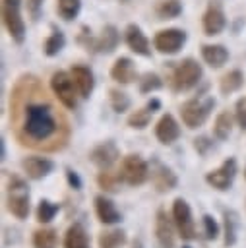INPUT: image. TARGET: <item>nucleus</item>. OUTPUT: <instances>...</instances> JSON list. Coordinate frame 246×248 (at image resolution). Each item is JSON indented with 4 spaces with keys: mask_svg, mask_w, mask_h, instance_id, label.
Returning a JSON list of instances; mask_svg holds the SVG:
<instances>
[{
    "mask_svg": "<svg viewBox=\"0 0 246 248\" xmlns=\"http://www.w3.org/2000/svg\"><path fill=\"white\" fill-rule=\"evenodd\" d=\"M50 89H52L56 101H60L66 108H76L77 107V97L76 95H79V93H77V87H76L70 74H66L62 70L54 72L52 78H50Z\"/></svg>",
    "mask_w": 246,
    "mask_h": 248,
    "instance_id": "obj_6",
    "label": "nucleus"
},
{
    "mask_svg": "<svg viewBox=\"0 0 246 248\" xmlns=\"http://www.w3.org/2000/svg\"><path fill=\"white\" fill-rule=\"evenodd\" d=\"M58 211H60V205L58 203H54L50 200H41L39 205H37V221L43 223V225H46V223H50L56 217Z\"/></svg>",
    "mask_w": 246,
    "mask_h": 248,
    "instance_id": "obj_30",
    "label": "nucleus"
},
{
    "mask_svg": "<svg viewBox=\"0 0 246 248\" xmlns=\"http://www.w3.org/2000/svg\"><path fill=\"white\" fill-rule=\"evenodd\" d=\"M64 248H89V236L81 223H72L64 234Z\"/></svg>",
    "mask_w": 246,
    "mask_h": 248,
    "instance_id": "obj_22",
    "label": "nucleus"
},
{
    "mask_svg": "<svg viewBox=\"0 0 246 248\" xmlns=\"http://www.w3.org/2000/svg\"><path fill=\"white\" fill-rule=\"evenodd\" d=\"M153 112H155V110H153L149 105H145V107L134 110V112L128 116V126H130V128H136V130H143V128L151 122Z\"/></svg>",
    "mask_w": 246,
    "mask_h": 248,
    "instance_id": "obj_29",
    "label": "nucleus"
},
{
    "mask_svg": "<svg viewBox=\"0 0 246 248\" xmlns=\"http://www.w3.org/2000/svg\"><path fill=\"white\" fill-rule=\"evenodd\" d=\"M64 43H66L64 33L58 31V29H54V31L50 33V37L45 41V54H46V56H56V54L64 48Z\"/></svg>",
    "mask_w": 246,
    "mask_h": 248,
    "instance_id": "obj_33",
    "label": "nucleus"
},
{
    "mask_svg": "<svg viewBox=\"0 0 246 248\" xmlns=\"http://www.w3.org/2000/svg\"><path fill=\"white\" fill-rule=\"evenodd\" d=\"M118 157H120V151H118V147H116V143L114 141H103V143H99V145H95L93 149H91V153H89V159H91V163L99 169V170H108V169H112V165L118 161Z\"/></svg>",
    "mask_w": 246,
    "mask_h": 248,
    "instance_id": "obj_12",
    "label": "nucleus"
},
{
    "mask_svg": "<svg viewBox=\"0 0 246 248\" xmlns=\"http://www.w3.org/2000/svg\"><path fill=\"white\" fill-rule=\"evenodd\" d=\"M6 203H8V211L15 219H27V215L31 211V205H29V186L17 174H10L8 176Z\"/></svg>",
    "mask_w": 246,
    "mask_h": 248,
    "instance_id": "obj_2",
    "label": "nucleus"
},
{
    "mask_svg": "<svg viewBox=\"0 0 246 248\" xmlns=\"http://www.w3.org/2000/svg\"><path fill=\"white\" fill-rule=\"evenodd\" d=\"M182 12V6L178 0H161L155 8V14L159 16V19H172Z\"/></svg>",
    "mask_w": 246,
    "mask_h": 248,
    "instance_id": "obj_31",
    "label": "nucleus"
},
{
    "mask_svg": "<svg viewBox=\"0 0 246 248\" xmlns=\"http://www.w3.org/2000/svg\"><path fill=\"white\" fill-rule=\"evenodd\" d=\"M21 169L27 174V178L41 180L54 170V161H50L46 157H25L21 161Z\"/></svg>",
    "mask_w": 246,
    "mask_h": 248,
    "instance_id": "obj_13",
    "label": "nucleus"
},
{
    "mask_svg": "<svg viewBox=\"0 0 246 248\" xmlns=\"http://www.w3.org/2000/svg\"><path fill=\"white\" fill-rule=\"evenodd\" d=\"M244 178H246V169H244Z\"/></svg>",
    "mask_w": 246,
    "mask_h": 248,
    "instance_id": "obj_44",
    "label": "nucleus"
},
{
    "mask_svg": "<svg viewBox=\"0 0 246 248\" xmlns=\"http://www.w3.org/2000/svg\"><path fill=\"white\" fill-rule=\"evenodd\" d=\"M234 118L238 122V126L242 130H246V97L238 99L236 101V107H234Z\"/></svg>",
    "mask_w": 246,
    "mask_h": 248,
    "instance_id": "obj_39",
    "label": "nucleus"
},
{
    "mask_svg": "<svg viewBox=\"0 0 246 248\" xmlns=\"http://www.w3.org/2000/svg\"><path fill=\"white\" fill-rule=\"evenodd\" d=\"M108 99H110V107L114 108V112H126L130 108V97L124 91L110 89L108 91Z\"/></svg>",
    "mask_w": 246,
    "mask_h": 248,
    "instance_id": "obj_35",
    "label": "nucleus"
},
{
    "mask_svg": "<svg viewBox=\"0 0 246 248\" xmlns=\"http://www.w3.org/2000/svg\"><path fill=\"white\" fill-rule=\"evenodd\" d=\"M120 178L128 186H141L149 178V163L143 161L139 155H126L120 163L118 170Z\"/></svg>",
    "mask_w": 246,
    "mask_h": 248,
    "instance_id": "obj_5",
    "label": "nucleus"
},
{
    "mask_svg": "<svg viewBox=\"0 0 246 248\" xmlns=\"http://www.w3.org/2000/svg\"><path fill=\"white\" fill-rule=\"evenodd\" d=\"M203 229H205V236L209 238V240H215L217 236H219V225L215 223V219L209 215V213H205L203 217Z\"/></svg>",
    "mask_w": 246,
    "mask_h": 248,
    "instance_id": "obj_37",
    "label": "nucleus"
},
{
    "mask_svg": "<svg viewBox=\"0 0 246 248\" xmlns=\"http://www.w3.org/2000/svg\"><path fill=\"white\" fill-rule=\"evenodd\" d=\"M231 132H232V114H231L229 110H223V112H219L217 118H215L213 134H215L217 140L223 141V140H227V138L231 136Z\"/></svg>",
    "mask_w": 246,
    "mask_h": 248,
    "instance_id": "obj_28",
    "label": "nucleus"
},
{
    "mask_svg": "<svg viewBox=\"0 0 246 248\" xmlns=\"http://www.w3.org/2000/svg\"><path fill=\"white\" fill-rule=\"evenodd\" d=\"M174 221L170 223V219L167 217L165 209H157L155 215V236L161 248H174V229H172Z\"/></svg>",
    "mask_w": 246,
    "mask_h": 248,
    "instance_id": "obj_15",
    "label": "nucleus"
},
{
    "mask_svg": "<svg viewBox=\"0 0 246 248\" xmlns=\"http://www.w3.org/2000/svg\"><path fill=\"white\" fill-rule=\"evenodd\" d=\"M172 221L182 236V240H194L196 238V225L192 217V209L184 198H174L172 202Z\"/></svg>",
    "mask_w": 246,
    "mask_h": 248,
    "instance_id": "obj_7",
    "label": "nucleus"
},
{
    "mask_svg": "<svg viewBox=\"0 0 246 248\" xmlns=\"http://www.w3.org/2000/svg\"><path fill=\"white\" fill-rule=\"evenodd\" d=\"M194 149L198 151V155L205 157V155L213 149V141H211L209 138H205V136H200V138L194 140Z\"/></svg>",
    "mask_w": 246,
    "mask_h": 248,
    "instance_id": "obj_38",
    "label": "nucleus"
},
{
    "mask_svg": "<svg viewBox=\"0 0 246 248\" xmlns=\"http://www.w3.org/2000/svg\"><path fill=\"white\" fill-rule=\"evenodd\" d=\"M27 4H29V10H31V16H33V17H37V16H39V10H41L43 0H27Z\"/></svg>",
    "mask_w": 246,
    "mask_h": 248,
    "instance_id": "obj_41",
    "label": "nucleus"
},
{
    "mask_svg": "<svg viewBox=\"0 0 246 248\" xmlns=\"http://www.w3.org/2000/svg\"><path fill=\"white\" fill-rule=\"evenodd\" d=\"M79 8H81L79 0H58V4H56V10H58L60 17L66 19V21L74 19L79 14Z\"/></svg>",
    "mask_w": 246,
    "mask_h": 248,
    "instance_id": "obj_34",
    "label": "nucleus"
},
{
    "mask_svg": "<svg viewBox=\"0 0 246 248\" xmlns=\"http://www.w3.org/2000/svg\"><path fill=\"white\" fill-rule=\"evenodd\" d=\"M0 155H2L0 159H6V143H4V140L0 141Z\"/></svg>",
    "mask_w": 246,
    "mask_h": 248,
    "instance_id": "obj_42",
    "label": "nucleus"
},
{
    "mask_svg": "<svg viewBox=\"0 0 246 248\" xmlns=\"http://www.w3.org/2000/svg\"><path fill=\"white\" fill-rule=\"evenodd\" d=\"M155 138L163 145H170L180 138V126L172 114H163L155 126Z\"/></svg>",
    "mask_w": 246,
    "mask_h": 248,
    "instance_id": "obj_14",
    "label": "nucleus"
},
{
    "mask_svg": "<svg viewBox=\"0 0 246 248\" xmlns=\"http://www.w3.org/2000/svg\"><path fill=\"white\" fill-rule=\"evenodd\" d=\"M149 178H151V184L155 186L157 192H169V190L176 188V184H178V178L172 172V169L167 167L165 163H161L159 159L151 161V165H149Z\"/></svg>",
    "mask_w": 246,
    "mask_h": 248,
    "instance_id": "obj_10",
    "label": "nucleus"
},
{
    "mask_svg": "<svg viewBox=\"0 0 246 248\" xmlns=\"http://www.w3.org/2000/svg\"><path fill=\"white\" fill-rule=\"evenodd\" d=\"M120 182H122L120 174H118V172H112L110 169H108V170H101V172L97 174V184H99L105 192H116Z\"/></svg>",
    "mask_w": 246,
    "mask_h": 248,
    "instance_id": "obj_32",
    "label": "nucleus"
},
{
    "mask_svg": "<svg viewBox=\"0 0 246 248\" xmlns=\"http://www.w3.org/2000/svg\"><path fill=\"white\" fill-rule=\"evenodd\" d=\"M132 248H141V240L138 238V240H134V244H132Z\"/></svg>",
    "mask_w": 246,
    "mask_h": 248,
    "instance_id": "obj_43",
    "label": "nucleus"
},
{
    "mask_svg": "<svg viewBox=\"0 0 246 248\" xmlns=\"http://www.w3.org/2000/svg\"><path fill=\"white\" fill-rule=\"evenodd\" d=\"M10 120L21 145L41 151H58L68 143V118L35 76H21L14 85Z\"/></svg>",
    "mask_w": 246,
    "mask_h": 248,
    "instance_id": "obj_1",
    "label": "nucleus"
},
{
    "mask_svg": "<svg viewBox=\"0 0 246 248\" xmlns=\"http://www.w3.org/2000/svg\"><path fill=\"white\" fill-rule=\"evenodd\" d=\"M70 76H72V79H74V83H76V87H77L79 97L87 99V97L93 93V87H95V79H93L91 70L85 68V66H72Z\"/></svg>",
    "mask_w": 246,
    "mask_h": 248,
    "instance_id": "obj_18",
    "label": "nucleus"
},
{
    "mask_svg": "<svg viewBox=\"0 0 246 248\" xmlns=\"http://www.w3.org/2000/svg\"><path fill=\"white\" fill-rule=\"evenodd\" d=\"M19 2L21 0H2V21L10 33V37L21 45L25 39V25L19 14Z\"/></svg>",
    "mask_w": 246,
    "mask_h": 248,
    "instance_id": "obj_8",
    "label": "nucleus"
},
{
    "mask_svg": "<svg viewBox=\"0 0 246 248\" xmlns=\"http://www.w3.org/2000/svg\"><path fill=\"white\" fill-rule=\"evenodd\" d=\"M227 25V19H225V14L221 10L219 4H209L205 14H203V31L205 35L213 37V35H219Z\"/></svg>",
    "mask_w": 246,
    "mask_h": 248,
    "instance_id": "obj_17",
    "label": "nucleus"
},
{
    "mask_svg": "<svg viewBox=\"0 0 246 248\" xmlns=\"http://www.w3.org/2000/svg\"><path fill=\"white\" fill-rule=\"evenodd\" d=\"M201 76H203L201 66L194 58H186L174 66L170 74V87L174 91H188L200 83Z\"/></svg>",
    "mask_w": 246,
    "mask_h": 248,
    "instance_id": "obj_4",
    "label": "nucleus"
},
{
    "mask_svg": "<svg viewBox=\"0 0 246 248\" xmlns=\"http://www.w3.org/2000/svg\"><path fill=\"white\" fill-rule=\"evenodd\" d=\"M126 45L130 46V50H134L139 56H149L151 48H149V41L147 37L141 33V29L134 23H130L126 27Z\"/></svg>",
    "mask_w": 246,
    "mask_h": 248,
    "instance_id": "obj_19",
    "label": "nucleus"
},
{
    "mask_svg": "<svg viewBox=\"0 0 246 248\" xmlns=\"http://www.w3.org/2000/svg\"><path fill=\"white\" fill-rule=\"evenodd\" d=\"M58 244V232L50 227L37 229L33 232V248H56Z\"/></svg>",
    "mask_w": 246,
    "mask_h": 248,
    "instance_id": "obj_25",
    "label": "nucleus"
},
{
    "mask_svg": "<svg viewBox=\"0 0 246 248\" xmlns=\"http://www.w3.org/2000/svg\"><path fill=\"white\" fill-rule=\"evenodd\" d=\"M116 45H118V33L112 25H107L103 29V35L93 43V48H97L101 52H112L116 48Z\"/></svg>",
    "mask_w": 246,
    "mask_h": 248,
    "instance_id": "obj_26",
    "label": "nucleus"
},
{
    "mask_svg": "<svg viewBox=\"0 0 246 248\" xmlns=\"http://www.w3.org/2000/svg\"><path fill=\"white\" fill-rule=\"evenodd\" d=\"M242 83H244V74L240 70H232V72H229V74H225L221 78L219 89H221L223 95H229V93L238 91L242 87Z\"/></svg>",
    "mask_w": 246,
    "mask_h": 248,
    "instance_id": "obj_27",
    "label": "nucleus"
},
{
    "mask_svg": "<svg viewBox=\"0 0 246 248\" xmlns=\"http://www.w3.org/2000/svg\"><path fill=\"white\" fill-rule=\"evenodd\" d=\"M236 159L234 157H229V159H225L217 169H213V170H209L207 174H205V182L211 186V188H215V190H219V192H227V190H231V186H232V182H234V176H236Z\"/></svg>",
    "mask_w": 246,
    "mask_h": 248,
    "instance_id": "obj_9",
    "label": "nucleus"
},
{
    "mask_svg": "<svg viewBox=\"0 0 246 248\" xmlns=\"http://www.w3.org/2000/svg\"><path fill=\"white\" fill-rule=\"evenodd\" d=\"M238 225H240V215L234 209H223V242L225 246H234L238 238Z\"/></svg>",
    "mask_w": 246,
    "mask_h": 248,
    "instance_id": "obj_21",
    "label": "nucleus"
},
{
    "mask_svg": "<svg viewBox=\"0 0 246 248\" xmlns=\"http://www.w3.org/2000/svg\"><path fill=\"white\" fill-rule=\"evenodd\" d=\"M110 78H112L114 81H118V83H124V85L136 81L138 72H136L134 62H132L130 58H126V56H120V58L112 64V68H110Z\"/></svg>",
    "mask_w": 246,
    "mask_h": 248,
    "instance_id": "obj_20",
    "label": "nucleus"
},
{
    "mask_svg": "<svg viewBox=\"0 0 246 248\" xmlns=\"http://www.w3.org/2000/svg\"><path fill=\"white\" fill-rule=\"evenodd\" d=\"M201 58L211 68H221L229 60V50L223 45H203L201 46Z\"/></svg>",
    "mask_w": 246,
    "mask_h": 248,
    "instance_id": "obj_23",
    "label": "nucleus"
},
{
    "mask_svg": "<svg viewBox=\"0 0 246 248\" xmlns=\"http://www.w3.org/2000/svg\"><path fill=\"white\" fill-rule=\"evenodd\" d=\"M126 232L122 229H110V231H103L97 238L99 248H122L126 244Z\"/></svg>",
    "mask_w": 246,
    "mask_h": 248,
    "instance_id": "obj_24",
    "label": "nucleus"
},
{
    "mask_svg": "<svg viewBox=\"0 0 246 248\" xmlns=\"http://www.w3.org/2000/svg\"><path fill=\"white\" fill-rule=\"evenodd\" d=\"M161 85H163V81H161V78L157 74H145L139 79V91L141 93H151V91L159 89Z\"/></svg>",
    "mask_w": 246,
    "mask_h": 248,
    "instance_id": "obj_36",
    "label": "nucleus"
},
{
    "mask_svg": "<svg viewBox=\"0 0 246 248\" xmlns=\"http://www.w3.org/2000/svg\"><path fill=\"white\" fill-rule=\"evenodd\" d=\"M93 202H95L97 219H99L101 223H105V225H116V223L122 221V215H120V211L116 209V205H114V202H112L110 198L99 194V196H95Z\"/></svg>",
    "mask_w": 246,
    "mask_h": 248,
    "instance_id": "obj_16",
    "label": "nucleus"
},
{
    "mask_svg": "<svg viewBox=\"0 0 246 248\" xmlns=\"http://www.w3.org/2000/svg\"><path fill=\"white\" fill-rule=\"evenodd\" d=\"M215 107V99L209 97V95H201V97H194L190 101H186L180 108V116H182V122L194 130V128H200L203 126V122L209 118L211 114V108Z\"/></svg>",
    "mask_w": 246,
    "mask_h": 248,
    "instance_id": "obj_3",
    "label": "nucleus"
},
{
    "mask_svg": "<svg viewBox=\"0 0 246 248\" xmlns=\"http://www.w3.org/2000/svg\"><path fill=\"white\" fill-rule=\"evenodd\" d=\"M182 248H190V246H182Z\"/></svg>",
    "mask_w": 246,
    "mask_h": 248,
    "instance_id": "obj_45",
    "label": "nucleus"
},
{
    "mask_svg": "<svg viewBox=\"0 0 246 248\" xmlns=\"http://www.w3.org/2000/svg\"><path fill=\"white\" fill-rule=\"evenodd\" d=\"M66 180H68V186H70L72 190H81V178H79V174H77L74 169H70V167H66Z\"/></svg>",
    "mask_w": 246,
    "mask_h": 248,
    "instance_id": "obj_40",
    "label": "nucleus"
},
{
    "mask_svg": "<svg viewBox=\"0 0 246 248\" xmlns=\"http://www.w3.org/2000/svg\"><path fill=\"white\" fill-rule=\"evenodd\" d=\"M184 43H186V33L182 29H163L153 39V46L161 54H176Z\"/></svg>",
    "mask_w": 246,
    "mask_h": 248,
    "instance_id": "obj_11",
    "label": "nucleus"
}]
</instances>
